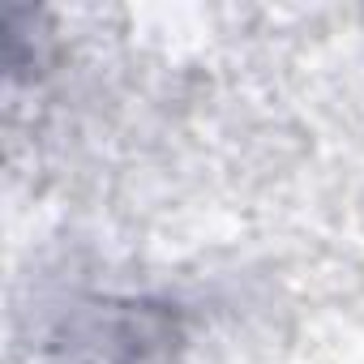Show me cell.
Segmentation results:
<instances>
[{
  "instance_id": "obj_1",
  "label": "cell",
  "mask_w": 364,
  "mask_h": 364,
  "mask_svg": "<svg viewBox=\"0 0 364 364\" xmlns=\"http://www.w3.org/2000/svg\"><path fill=\"white\" fill-rule=\"evenodd\" d=\"M189 330L150 296H73L39 330L31 364H185Z\"/></svg>"
}]
</instances>
